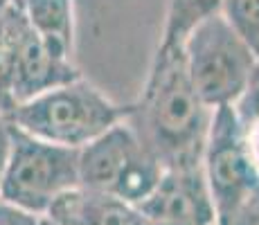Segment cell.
I'll list each match as a JSON object with an SVG mask.
<instances>
[{"label":"cell","mask_w":259,"mask_h":225,"mask_svg":"<svg viewBox=\"0 0 259 225\" xmlns=\"http://www.w3.org/2000/svg\"><path fill=\"white\" fill-rule=\"evenodd\" d=\"M214 111L189 81L183 48L158 45L126 124L162 169L201 167Z\"/></svg>","instance_id":"cell-1"},{"label":"cell","mask_w":259,"mask_h":225,"mask_svg":"<svg viewBox=\"0 0 259 225\" xmlns=\"http://www.w3.org/2000/svg\"><path fill=\"white\" fill-rule=\"evenodd\" d=\"M128 106L113 102L83 77L16 104L5 117L21 131L46 142L83 149L124 122Z\"/></svg>","instance_id":"cell-2"},{"label":"cell","mask_w":259,"mask_h":225,"mask_svg":"<svg viewBox=\"0 0 259 225\" xmlns=\"http://www.w3.org/2000/svg\"><path fill=\"white\" fill-rule=\"evenodd\" d=\"M74 187H79V149L46 142L12 124L0 201L34 216H46L50 205Z\"/></svg>","instance_id":"cell-3"},{"label":"cell","mask_w":259,"mask_h":225,"mask_svg":"<svg viewBox=\"0 0 259 225\" xmlns=\"http://www.w3.org/2000/svg\"><path fill=\"white\" fill-rule=\"evenodd\" d=\"M183 59L192 86L212 111L237 102L259 63L223 14L205 18L187 34Z\"/></svg>","instance_id":"cell-4"},{"label":"cell","mask_w":259,"mask_h":225,"mask_svg":"<svg viewBox=\"0 0 259 225\" xmlns=\"http://www.w3.org/2000/svg\"><path fill=\"white\" fill-rule=\"evenodd\" d=\"M158 162L124 122L79 149V187L140 205L162 176Z\"/></svg>","instance_id":"cell-5"},{"label":"cell","mask_w":259,"mask_h":225,"mask_svg":"<svg viewBox=\"0 0 259 225\" xmlns=\"http://www.w3.org/2000/svg\"><path fill=\"white\" fill-rule=\"evenodd\" d=\"M201 169L214 205L217 225H228L259 189V173L239 138L232 106L214 111Z\"/></svg>","instance_id":"cell-6"},{"label":"cell","mask_w":259,"mask_h":225,"mask_svg":"<svg viewBox=\"0 0 259 225\" xmlns=\"http://www.w3.org/2000/svg\"><path fill=\"white\" fill-rule=\"evenodd\" d=\"M3 23L12 54V97L23 104L36 95L81 77L74 61L59 59L29 27L21 0H12L3 9Z\"/></svg>","instance_id":"cell-7"},{"label":"cell","mask_w":259,"mask_h":225,"mask_svg":"<svg viewBox=\"0 0 259 225\" xmlns=\"http://www.w3.org/2000/svg\"><path fill=\"white\" fill-rule=\"evenodd\" d=\"M153 225H214L217 214L201 167L165 169L147 198L136 205Z\"/></svg>","instance_id":"cell-8"},{"label":"cell","mask_w":259,"mask_h":225,"mask_svg":"<svg viewBox=\"0 0 259 225\" xmlns=\"http://www.w3.org/2000/svg\"><path fill=\"white\" fill-rule=\"evenodd\" d=\"M43 218L57 225H153L136 205L83 187L61 194Z\"/></svg>","instance_id":"cell-9"},{"label":"cell","mask_w":259,"mask_h":225,"mask_svg":"<svg viewBox=\"0 0 259 225\" xmlns=\"http://www.w3.org/2000/svg\"><path fill=\"white\" fill-rule=\"evenodd\" d=\"M21 7L36 36L59 59L72 61L74 0H21Z\"/></svg>","instance_id":"cell-10"},{"label":"cell","mask_w":259,"mask_h":225,"mask_svg":"<svg viewBox=\"0 0 259 225\" xmlns=\"http://www.w3.org/2000/svg\"><path fill=\"white\" fill-rule=\"evenodd\" d=\"M223 3L226 0H169L158 45L183 48V41L198 23L223 12Z\"/></svg>","instance_id":"cell-11"},{"label":"cell","mask_w":259,"mask_h":225,"mask_svg":"<svg viewBox=\"0 0 259 225\" xmlns=\"http://www.w3.org/2000/svg\"><path fill=\"white\" fill-rule=\"evenodd\" d=\"M232 115H235L243 149H246L255 171L259 173V63L248 86L232 104Z\"/></svg>","instance_id":"cell-12"},{"label":"cell","mask_w":259,"mask_h":225,"mask_svg":"<svg viewBox=\"0 0 259 225\" xmlns=\"http://www.w3.org/2000/svg\"><path fill=\"white\" fill-rule=\"evenodd\" d=\"M221 14L259 61V0H226Z\"/></svg>","instance_id":"cell-13"},{"label":"cell","mask_w":259,"mask_h":225,"mask_svg":"<svg viewBox=\"0 0 259 225\" xmlns=\"http://www.w3.org/2000/svg\"><path fill=\"white\" fill-rule=\"evenodd\" d=\"M16 106L12 97V54H9V41L5 32L3 12H0V115H7Z\"/></svg>","instance_id":"cell-14"},{"label":"cell","mask_w":259,"mask_h":225,"mask_svg":"<svg viewBox=\"0 0 259 225\" xmlns=\"http://www.w3.org/2000/svg\"><path fill=\"white\" fill-rule=\"evenodd\" d=\"M228 225H259V189L246 201Z\"/></svg>","instance_id":"cell-15"},{"label":"cell","mask_w":259,"mask_h":225,"mask_svg":"<svg viewBox=\"0 0 259 225\" xmlns=\"http://www.w3.org/2000/svg\"><path fill=\"white\" fill-rule=\"evenodd\" d=\"M9 149H12V124L7 122L5 115H0V176H3L5 164H7Z\"/></svg>","instance_id":"cell-16"},{"label":"cell","mask_w":259,"mask_h":225,"mask_svg":"<svg viewBox=\"0 0 259 225\" xmlns=\"http://www.w3.org/2000/svg\"><path fill=\"white\" fill-rule=\"evenodd\" d=\"M9 3H12V0H0V12H3V9H5V7H7V5H9Z\"/></svg>","instance_id":"cell-17"},{"label":"cell","mask_w":259,"mask_h":225,"mask_svg":"<svg viewBox=\"0 0 259 225\" xmlns=\"http://www.w3.org/2000/svg\"><path fill=\"white\" fill-rule=\"evenodd\" d=\"M41 225H57V223H52L50 218H43V216H41Z\"/></svg>","instance_id":"cell-18"},{"label":"cell","mask_w":259,"mask_h":225,"mask_svg":"<svg viewBox=\"0 0 259 225\" xmlns=\"http://www.w3.org/2000/svg\"><path fill=\"white\" fill-rule=\"evenodd\" d=\"M36 225H41V218H38V223H36Z\"/></svg>","instance_id":"cell-19"},{"label":"cell","mask_w":259,"mask_h":225,"mask_svg":"<svg viewBox=\"0 0 259 225\" xmlns=\"http://www.w3.org/2000/svg\"><path fill=\"white\" fill-rule=\"evenodd\" d=\"M214 225H217V223H214Z\"/></svg>","instance_id":"cell-20"}]
</instances>
